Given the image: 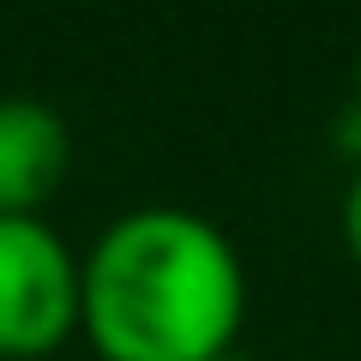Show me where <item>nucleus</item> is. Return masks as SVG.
<instances>
[{"label": "nucleus", "instance_id": "1", "mask_svg": "<svg viewBox=\"0 0 361 361\" xmlns=\"http://www.w3.org/2000/svg\"><path fill=\"white\" fill-rule=\"evenodd\" d=\"M78 265V331L103 361H217L247 325L241 253L187 205H139L115 217Z\"/></svg>", "mask_w": 361, "mask_h": 361}, {"label": "nucleus", "instance_id": "2", "mask_svg": "<svg viewBox=\"0 0 361 361\" xmlns=\"http://www.w3.org/2000/svg\"><path fill=\"white\" fill-rule=\"evenodd\" d=\"M85 265L49 217H0V361H42L78 331Z\"/></svg>", "mask_w": 361, "mask_h": 361}, {"label": "nucleus", "instance_id": "3", "mask_svg": "<svg viewBox=\"0 0 361 361\" xmlns=\"http://www.w3.org/2000/svg\"><path fill=\"white\" fill-rule=\"evenodd\" d=\"M73 169V133L61 109L13 90L0 97V217H42Z\"/></svg>", "mask_w": 361, "mask_h": 361}, {"label": "nucleus", "instance_id": "4", "mask_svg": "<svg viewBox=\"0 0 361 361\" xmlns=\"http://www.w3.org/2000/svg\"><path fill=\"white\" fill-rule=\"evenodd\" d=\"M343 241H349V253H355V265H361V169H355V180H349V193H343Z\"/></svg>", "mask_w": 361, "mask_h": 361}, {"label": "nucleus", "instance_id": "5", "mask_svg": "<svg viewBox=\"0 0 361 361\" xmlns=\"http://www.w3.org/2000/svg\"><path fill=\"white\" fill-rule=\"evenodd\" d=\"M349 103H355V133H361V54H355V97Z\"/></svg>", "mask_w": 361, "mask_h": 361}, {"label": "nucleus", "instance_id": "6", "mask_svg": "<svg viewBox=\"0 0 361 361\" xmlns=\"http://www.w3.org/2000/svg\"><path fill=\"white\" fill-rule=\"evenodd\" d=\"M217 361H253V355H235V349H229V355H217Z\"/></svg>", "mask_w": 361, "mask_h": 361}]
</instances>
